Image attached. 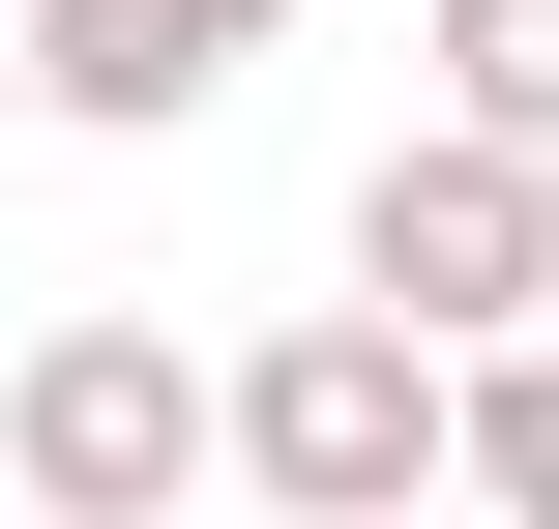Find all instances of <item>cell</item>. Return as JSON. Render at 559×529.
I'll return each mask as SVG.
<instances>
[{"instance_id":"cell-7","label":"cell","mask_w":559,"mask_h":529,"mask_svg":"<svg viewBox=\"0 0 559 529\" xmlns=\"http://www.w3.org/2000/svg\"><path fill=\"white\" fill-rule=\"evenodd\" d=\"M0 118H29V0H0Z\"/></svg>"},{"instance_id":"cell-6","label":"cell","mask_w":559,"mask_h":529,"mask_svg":"<svg viewBox=\"0 0 559 529\" xmlns=\"http://www.w3.org/2000/svg\"><path fill=\"white\" fill-rule=\"evenodd\" d=\"M442 118L472 147H559V0H442Z\"/></svg>"},{"instance_id":"cell-1","label":"cell","mask_w":559,"mask_h":529,"mask_svg":"<svg viewBox=\"0 0 559 529\" xmlns=\"http://www.w3.org/2000/svg\"><path fill=\"white\" fill-rule=\"evenodd\" d=\"M206 442L265 471V529H413V501H442V353H413L383 294H324L295 353L206 383Z\"/></svg>"},{"instance_id":"cell-2","label":"cell","mask_w":559,"mask_h":529,"mask_svg":"<svg viewBox=\"0 0 559 529\" xmlns=\"http://www.w3.org/2000/svg\"><path fill=\"white\" fill-rule=\"evenodd\" d=\"M354 294H383L413 353H531V324H559V147L413 118V147L354 177Z\"/></svg>"},{"instance_id":"cell-3","label":"cell","mask_w":559,"mask_h":529,"mask_svg":"<svg viewBox=\"0 0 559 529\" xmlns=\"http://www.w3.org/2000/svg\"><path fill=\"white\" fill-rule=\"evenodd\" d=\"M206 471H236V442H206V353H177V324H59V353L0 383V501L29 529H177Z\"/></svg>"},{"instance_id":"cell-4","label":"cell","mask_w":559,"mask_h":529,"mask_svg":"<svg viewBox=\"0 0 559 529\" xmlns=\"http://www.w3.org/2000/svg\"><path fill=\"white\" fill-rule=\"evenodd\" d=\"M236 59H265V0H29V118H118V147H177Z\"/></svg>"},{"instance_id":"cell-5","label":"cell","mask_w":559,"mask_h":529,"mask_svg":"<svg viewBox=\"0 0 559 529\" xmlns=\"http://www.w3.org/2000/svg\"><path fill=\"white\" fill-rule=\"evenodd\" d=\"M442 501L559 529V353H442Z\"/></svg>"}]
</instances>
